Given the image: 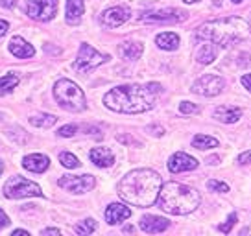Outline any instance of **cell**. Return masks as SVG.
<instances>
[{"label": "cell", "instance_id": "cell-32", "mask_svg": "<svg viewBox=\"0 0 251 236\" xmlns=\"http://www.w3.org/2000/svg\"><path fill=\"white\" fill-rule=\"evenodd\" d=\"M76 131H78V126H74V124H69V126H63L61 129L57 131V135L67 139V137H74V135H76Z\"/></svg>", "mask_w": 251, "mask_h": 236}, {"label": "cell", "instance_id": "cell-33", "mask_svg": "<svg viewBox=\"0 0 251 236\" xmlns=\"http://www.w3.org/2000/svg\"><path fill=\"white\" fill-rule=\"evenodd\" d=\"M236 65L238 67H251V55L242 52V54H238V59H236Z\"/></svg>", "mask_w": 251, "mask_h": 236}, {"label": "cell", "instance_id": "cell-28", "mask_svg": "<svg viewBox=\"0 0 251 236\" xmlns=\"http://www.w3.org/2000/svg\"><path fill=\"white\" fill-rule=\"evenodd\" d=\"M74 231H76L78 235H81V236L91 235V233H94V231H96V221H94L93 218H87V220H83L81 223H78V225L74 227Z\"/></svg>", "mask_w": 251, "mask_h": 236}, {"label": "cell", "instance_id": "cell-9", "mask_svg": "<svg viewBox=\"0 0 251 236\" xmlns=\"http://www.w3.org/2000/svg\"><path fill=\"white\" fill-rule=\"evenodd\" d=\"M224 89H226V79L220 78V76H214V74H205V76H201L200 79L194 81L192 93L211 98V96H218Z\"/></svg>", "mask_w": 251, "mask_h": 236}, {"label": "cell", "instance_id": "cell-14", "mask_svg": "<svg viewBox=\"0 0 251 236\" xmlns=\"http://www.w3.org/2000/svg\"><path fill=\"white\" fill-rule=\"evenodd\" d=\"M23 166L28 172L43 173L48 170L50 159H48L47 155H43V153H31V155H26V157L23 159Z\"/></svg>", "mask_w": 251, "mask_h": 236}, {"label": "cell", "instance_id": "cell-45", "mask_svg": "<svg viewBox=\"0 0 251 236\" xmlns=\"http://www.w3.org/2000/svg\"><path fill=\"white\" fill-rule=\"evenodd\" d=\"M231 2H235V4H238V2H244V0H231Z\"/></svg>", "mask_w": 251, "mask_h": 236}, {"label": "cell", "instance_id": "cell-11", "mask_svg": "<svg viewBox=\"0 0 251 236\" xmlns=\"http://www.w3.org/2000/svg\"><path fill=\"white\" fill-rule=\"evenodd\" d=\"M57 185L61 189L72 192V194H85L91 189H94L96 181L89 173H85V175H63V177H59Z\"/></svg>", "mask_w": 251, "mask_h": 236}, {"label": "cell", "instance_id": "cell-38", "mask_svg": "<svg viewBox=\"0 0 251 236\" xmlns=\"http://www.w3.org/2000/svg\"><path fill=\"white\" fill-rule=\"evenodd\" d=\"M8 30H9V24L6 21H0V37H4L8 33Z\"/></svg>", "mask_w": 251, "mask_h": 236}, {"label": "cell", "instance_id": "cell-39", "mask_svg": "<svg viewBox=\"0 0 251 236\" xmlns=\"http://www.w3.org/2000/svg\"><path fill=\"white\" fill-rule=\"evenodd\" d=\"M41 235H43V236H47V235H55V236H57V235H61V231H59V229H52V227H50V229H45Z\"/></svg>", "mask_w": 251, "mask_h": 236}, {"label": "cell", "instance_id": "cell-16", "mask_svg": "<svg viewBox=\"0 0 251 236\" xmlns=\"http://www.w3.org/2000/svg\"><path fill=\"white\" fill-rule=\"evenodd\" d=\"M131 216V211L126 207V205H120V203H111L107 209H105V221L109 223V225H117L120 221L127 220Z\"/></svg>", "mask_w": 251, "mask_h": 236}, {"label": "cell", "instance_id": "cell-4", "mask_svg": "<svg viewBox=\"0 0 251 236\" xmlns=\"http://www.w3.org/2000/svg\"><path fill=\"white\" fill-rule=\"evenodd\" d=\"M200 192L192 187L181 185V183H166L159 192V207L168 214L174 216H183L190 214L200 207Z\"/></svg>", "mask_w": 251, "mask_h": 236}, {"label": "cell", "instance_id": "cell-1", "mask_svg": "<svg viewBox=\"0 0 251 236\" xmlns=\"http://www.w3.org/2000/svg\"><path fill=\"white\" fill-rule=\"evenodd\" d=\"M163 93V87L159 83H148V85H120L111 89L103 96L105 107L115 113H126V115H137L146 113L155 105L157 94Z\"/></svg>", "mask_w": 251, "mask_h": 236}, {"label": "cell", "instance_id": "cell-18", "mask_svg": "<svg viewBox=\"0 0 251 236\" xmlns=\"http://www.w3.org/2000/svg\"><path fill=\"white\" fill-rule=\"evenodd\" d=\"M89 157L98 168H109L115 163V157H113V151L109 148H93Z\"/></svg>", "mask_w": 251, "mask_h": 236}, {"label": "cell", "instance_id": "cell-43", "mask_svg": "<svg viewBox=\"0 0 251 236\" xmlns=\"http://www.w3.org/2000/svg\"><path fill=\"white\" fill-rule=\"evenodd\" d=\"M185 4H194V2H200V0H183Z\"/></svg>", "mask_w": 251, "mask_h": 236}, {"label": "cell", "instance_id": "cell-10", "mask_svg": "<svg viewBox=\"0 0 251 236\" xmlns=\"http://www.w3.org/2000/svg\"><path fill=\"white\" fill-rule=\"evenodd\" d=\"M55 11H57V0H30L26 8V13L39 23H47L50 19H54Z\"/></svg>", "mask_w": 251, "mask_h": 236}, {"label": "cell", "instance_id": "cell-46", "mask_svg": "<svg viewBox=\"0 0 251 236\" xmlns=\"http://www.w3.org/2000/svg\"><path fill=\"white\" fill-rule=\"evenodd\" d=\"M2 170H4V168H2V163H0V173H2Z\"/></svg>", "mask_w": 251, "mask_h": 236}, {"label": "cell", "instance_id": "cell-29", "mask_svg": "<svg viewBox=\"0 0 251 236\" xmlns=\"http://www.w3.org/2000/svg\"><path fill=\"white\" fill-rule=\"evenodd\" d=\"M207 189L212 190V192H229V185L216 181V179H211V181H207Z\"/></svg>", "mask_w": 251, "mask_h": 236}, {"label": "cell", "instance_id": "cell-13", "mask_svg": "<svg viewBox=\"0 0 251 236\" xmlns=\"http://www.w3.org/2000/svg\"><path fill=\"white\" fill-rule=\"evenodd\" d=\"M198 168V161L194 157H190L188 153H183V151H177L174 153L170 161H168V170L172 173H179V172H190V170H196Z\"/></svg>", "mask_w": 251, "mask_h": 236}, {"label": "cell", "instance_id": "cell-20", "mask_svg": "<svg viewBox=\"0 0 251 236\" xmlns=\"http://www.w3.org/2000/svg\"><path fill=\"white\" fill-rule=\"evenodd\" d=\"M142 45L141 43H133V41H124L120 47H118V54L122 59H127V61H135L142 55Z\"/></svg>", "mask_w": 251, "mask_h": 236}, {"label": "cell", "instance_id": "cell-6", "mask_svg": "<svg viewBox=\"0 0 251 236\" xmlns=\"http://www.w3.org/2000/svg\"><path fill=\"white\" fill-rule=\"evenodd\" d=\"M4 196L9 199H23V197H43V190L39 185L28 181L21 175L9 177L4 185Z\"/></svg>", "mask_w": 251, "mask_h": 236}, {"label": "cell", "instance_id": "cell-37", "mask_svg": "<svg viewBox=\"0 0 251 236\" xmlns=\"http://www.w3.org/2000/svg\"><path fill=\"white\" fill-rule=\"evenodd\" d=\"M242 85L248 89V91H251V74H244L242 76Z\"/></svg>", "mask_w": 251, "mask_h": 236}, {"label": "cell", "instance_id": "cell-30", "mask_svg": "<svg viewBox=\"0 0 251 236\" xmlns=\"http://www.w3.org/2000/svg\"><path fill=\"white\" fill-rule=\"evenodd\" d=\"M198 111H200V107H198L196 103H192V102L179 103V113H183V115H190V113H198Z\"/></svg>", "mask_w": 251, "mask_h": 236}, {"label": "cell", "instance_id": "cell-8", "mask_svg": "<svg viewBox=\"0 0 251 236\" xmlns=\"http://www.w3.org/2000/svg\"><path fill=\"white\" fill-rule=\"evenodd\" d=\"M188 17L187 11L177 8H166V9H153V11H144L139 15V23L146 24H177L183 23Z\"/></svg>", "mask_w": 251, "mask_h": 236}, {"label": "cell", "instance_id": "cell-36", "mask_svg": "<svg viewBox=\"0 0 251 236\" xmlns=\"http://www.w3.org/2000/svg\"><path fill=\"white\" fill-rule=\"evenodd\" d=\"M148 131L151 135H155V137H163V133H165V129H163L161 126H150Z\"/></svg>", "mask_w": 251, "mask_h": 236}, {"label": "cell", "instance_id": "cell-21", "mask_svg": "<svg viewBox=\"0 0 251 236\" xmlns=\"http://www.w3.org/2000/svg\"><path fill=\"white\" fill-rule=\"evenodd\" d=\"M83 9H85L83 0H67V23L78 24L81 21Z\"/></svg>", "mask_w": 251, "mask_h": 236}, {"label": "cell", "instance_id": "cell-15", "mask_svg": "<svg viewBox=\"0 0 251 236\" xmlns=\"http://www.w3.org/2000/svg\"><path fill=\"white\" fill-rule=\"evenodd\" d=\"M170 227V221L166 218H161V216H144L141 220V229L144 233H150V235H155V233H163Z\"/></svg>", "mask_w": 251, "mask_h": 236}, {"label": "cell", "instance_id": "cell-19", "mask_svg": "<svg viewBox=\"0 0 251 236\" xmlns=\"http://www.w3.org/2000/svg\"><path fill=\"white\" fill-rule=\"evenodd\" d=\"M242 117V111L235 107V105H222L214 111V118H218L220 122H226V124H235Z\"/></svg>", "mask_w": 251, "mask_h": 236}, {"label": "cell", "instance_id": "cell-27", "mask_svg": "<svg viewBox=\"0 0 251 236\" xmlns=\"http://www.w3.org/2000/svg\"><path fill=\"white\" fill-rule=\"evenodd\" d=\"M59 163H61L65 168H69V170H74V168H79V163L78 157L76 155H72V153H69V151H63V153H59Z\"/></svg>", "mask_w": 251, "mask_h": 236}, {"label": "cell", "instance_id": "cell-35", "mask_svg": "<svg viewBox=\"0 0 251 236\" xmlns=\"http://www.w3.org/2000/svg\"><path fill=\"white\" fill-rule=\"evenodd\" d=\"M9 223H11V221H9L8 214H6L4 211H2V209H0V231H2L4 227H8Z\"/></svg>", "mask_w": 251, "mask_h": 236}, {"label": "cell", "instance_id": "cell-34", "mask_svg": "<svg viewBox=\"0 0 251 236\" xmlns=\"http://www.w3.org/2000/svg\"><path fill=\"white\" fill-rule=\"evenodd\" d=\"M238 163L240 165H251V151H244L238 155Z\"/></svg>", "mask_w": 251, "mask_h": 236}, {"label": "cell", "instance_id": "cell-22", "mask_svg": "<svg viewBox=\"0 0 251 236\" xmlns=\"http://www.w3.org/2000/svg\"><path fill=\"white\" fill-rule=\"evenodd\" d=\"M155 43L161 50H168V52H172V50H177V47H179V35H177V33H174V32L159 33V35L155 37Z\"/></svg>", "mask_w": 251, "mask_h": 236}, {"label": "cell", "instance_id": "cell-2", "mask_svg": "<svg viewBox=\"0 0 251 236\" xmlns=\"http://www.w3.org/2000/svg\"><path fill=\"white\" fill-rule=\"evenodd\" d=\"M161 189H163L161 175L153 170L141 168L122 177V181L118 183V196L126 203L146 209L157 201Z\"/></svg>", "mask_w": 251, "mask_h": 236}, {"label": "cell", "instance_id": "cell-31", "mask_svg": "<svg viewBox=\"0 0 251 236\" xmlns=\"http://www.w3.org/2000/svg\"><path fill=\"white\" fill-rule=\"evenodd\" d=\"M235 223H236V214L233 212L227 218V221H226V223H222V225H220L218 231H220V233H231V229H233V225H235Z\"/></svg>", "mask_w": 251, "mask_h": 236}, {"label": "cell", "instance_id": "cell-23", "mask_svg": "<svg viewBox=\"0 0 251 236\" xmlns=\"http://www.w3.org/2000/svg\"><path fill=\"white\" fill-rule=\"evenodd\" d=\"M214 59H216V47L212 45L211 41H205L203 45L200 47V50H198L196 61L201 65H209V63H212Z\"/></svg>", "mask_w": 251, "mask_h": 236}, {"label": "cell", "instance_id": "cell-24", "mask_svg": "<svg viewBox=\"0 0 251 236\" xmlns=\"http://www.w3.org/2000/svg\"><path fill=\"white\" fill-rule=\"evenodd\" d=\"M57 122V117H54V115H47V113H39V115H33V117H30V124L35 127H45V129H48V127H52Z\"/></svg>", "mask_w": 251, "mask_h": 236}, {"label": "cell", "instance_id": "cell-26", "mask_svg": "<svg viewBox=\"0 0 251 236\" xmlns=\"http://www.w3.org/2000/svg\"><path fill=\"white\" fill-rule=\"evenodd\" d=\"M17 85H19V76H15V74L2 76V78H0V94H8V93H11Z\"/></svg>", "mask_w": 251, "mask_h": 236}, {"label": "cell", "instance_id": "cell-5", "mask_svg": "<svg viewBox=\"0 0 251 236\" xmlns=\"http://www.w3.org/2000/svg\"><path fill=\"white\" fill-rule=\"evenodd\" d=\"M54 98L63 109L71 111V113H79V111H83L87 107L83 91L71 79L63 78L59 81H55Z\"/></svg>", "mask_w": 251, "mask_h": 236}, {"label": "cell", "instance_id": "cell-40", "mask_svg": "<svg viewBox=\"0 0 251 236\" xmlns=\"http://www.w3.org/2000/svg\"><path fill=\"white\" fill-rule=\"evenodd\" d=\"M13 4H15V0H0L2 8H13Z\"/></svg>", "mask_w": 251, "mask_h": 236}, {"label": "cell", "instance_id": "cell-3", "mask_svg": "<svg viewBox=\"0 0 251 236\" xmlns=\"http://www.w3.org/2000/svg\"><path fill=\"white\" fill-rule=\"evenodd\" d=\"M251 35V26L240 17H226L201 24L196 30V39L211 41L220 47H233Z\"/></svg>", "mask_w": 251, "mask_h": 236}, {"label": "cell", "instance_id": "cell-44", "mask_svg": "<svg viewBox=\"0 0 251 236\" xmlns=\"http://www.w3.org/2000/svg\"><path fill=\"white\" fill-rule=\"evenodd\" d=\"M131 231H133V227H129V225H127V227H124V233H131Z\"/></svg>", "mask_w": 251, "mask_h": 236}, {"label": "cell", "instance_id": "cell-17", "mask_svg": "<svg viewBox=\"0 0 251 236\" xmlns=\"http://www.w3.org/2000/svg\"><path fill=\"white\" fill-rule=\"evenodd\" d=\"M9 52L19 59H28V57H33V54H35L33 47L28 41H24L23 37H13L9 41Z\"/></svg>", "mask_w": 251, "mask_h": 236}, {"label": "cell", "instance_id": "cell-25", "mask_svg": "<svg viewBox=\"0 0 251 236\" xmlns=\"http://www.w3.org/2000/svg\"><path fill=\"white\" fill-rule=\"evenodd\" d=\"M192 146L198 150H209V148H216L218 141L214 137H209V135H196L192 139Z\"/></svg>", "mask_w": 251, "mask_h": 236}, {"label": "cell", "instance_id": "cell-12", "mask_svg": "<svg viewBox=\"0 0 251 236\" xmlns=\"http://www.w3.org/2000/svg\"><path fill=\"white\" fill-rule=\"evenodd\" d=\"M129 17H131L129 8H126V6H115V8H109L103 11L102 15H100V23L103 26H107V28H118V26H122L124 23H127Z\"/></svg>", "mask_w": 251, "mask_h": 236}, {"label": "cell", "instance_id": "cell-41", "mask_svg": "<svg viewBox=\"0 0 251 236\" xmlns=\"http://www.w3.org/2000/svg\"><path fill=\"white\" fill-rule=\"evenodd\" d=\"M13 235L15 236H21V235L28 236V231H24V229H17V231H13Z\"/></svg>", "mask_w": 251, "mask_h": 236}, {"label": "cell", "instance_id": "cell-7", "mask_svg": "<svg viewBox=\"0 0 251 236\" xmlns=\"http://www.w3.org/2000/svg\"><path fill=\"white\" fill-rule=\"evenodd\" d=\"M105 61H109V55L100 54V52L94 50L91 45L83 43V45L79 47L78 57H76V61H74L72 67H74V71H78L79 74H87V72L94 71L96 67L103 65Z\"/></svg>", "mask_w": 251, "mask_h": 236}, {"label": "cell", "instance_id": "cell-42", "mask_svg": "<svg viewBox=\"0 0 251 236\" xmlns=\"http://www.w3.org/2000/svg\"><path fill=\"white\" fill-rule=\"evenodd\" d=\"M218 157H209V165H218Z\"/></svg>", "mask_w": 251, "mask_h": 236}]
</instances>
